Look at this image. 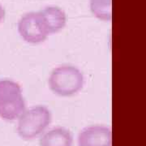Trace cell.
I'll use <instances>...</instances> for the list:
<instances>
[{
    "instance_id": "obj_3",
    "label": "cell",
    "mask_w": 146,
    "mask_h": 146,
    "mask_svg": "<svg viewBox=\"0 0 146 146\" xmlns=\"http://www.w3.org/2000/svg\"><path fill=\"white\" fill-rule=\"evenodd\" d=\"M18 32L25 42L31 44L43 42L48 36L38 12H29L22 16L18 22Z\"/></svg>"
},
{
    "instance_id": "obj_4",
    "label": "cell",
    "mask_w": 146,
    "mask_h": 146,
    "mask_svg": "<svg viewBox=\"0 0 146 146\" xmlns=\"http://www.w3.org/2000/svg\"><path fill=\"white\" fill-rule=\"evenodd\" d=\"M79 146H112V134L108 127L94 125L84 128L78 136Z\"/></svg>"
},
{
    "instance_id": "obj_5",
    "label": "cell",
    "mask_w": 146,
    "mask_h": 146,
    "mask_svg": "<svg viewBox=\"0 0 146 146\" xmlns=\"http://www.w3.org/2000/svg\"><path fill=\"white\" fill-rule=\"evenodd\" d=\"M38 15L48 35L56 33L66 25V14L58 7H46L43 10L38 11Z\"/></svg>"
},
{
    "instance_id": "obj_1",
    "label": "cell",
    "mask_w": 146,
    "mask_h": 146,
    "mask_svg": "<svg viewBox=\"0 0 146 146\" xmlns=\"http://www.w3.org/2000/svg\"><path fill=\"white\" fill-rule=\"evenodd\" d=\"M84 79L77 68L62 65L54 68L49 78V86L54 94L61 97H70L79 93L84 86Z\"/></svg>"
},
{
    "instance_id": "obj_6",
    "label": "cell",
    "mask_w": 146,
    "mask_h": 146,
    "mask_svg": "<svg viewBox=\"0 0 146 146\" xmlns=\"http://www.w3.org/2000/svg\"><path fill=\"white\" fill-rule=\"evenodd\" d=\"M73 137L70 131L58 127L45 133L40 140L41 146H72Z\"/></svg>"
},
{
    "instance_id": "obj_2",
    "label": "cell",
    "mask_w": 146,
    "mask_h": 146,
    "mask_svg": "<svg viewBox=\"0 0 146 146\" xmlns=\"http://www.w3.org/2000/svg\"><path fill=\"white\" fill-rule=\"evenodd\" d=\"M17 133L21 139L29 141L40 136L50 124L52 115L44 106H36L25 110L18 118Z\"/></svg>"
},
{
    "instance_id": "obj_8",
    "label": "cell",
    "mask_w": 146,
    "mask_h": 146,
    "mask_svg": "<svg viewBox=\"0 0 146 146\" xmlns=\"http://www.w3.org/2000/svg\"><path fill=\"white\" fill-rule=\"evenodd\" d=\"M25 110L24 98L9 104L0 106V118L6 121H13L18 119Z\"/></svg>"
},
{
    "instance_id": "obj_10",
    "label": "cell",
    "mask_w": 146,
    "mask_h": 146,
    "mask_svg": "<svg viewBox=\"0 0 146 146\" xmlns=\"http://www.w3.org/2000/svg\"><path fill=\"white\" fill-rule=\"evenodd\" d=\"M5 10H4V8L3 7V6L0 4V23L1 22H3V21L4 20V18H5Z\"/></svg>"
},
{
    "instance_id": "obj_7",
    "label": "cell",
    "mask_w": 146,
    "mask_h": 146,
    "mask_svg": "<svg viewBox=\"0 0 146 146\" xmlns=\"http://www.w3.org/2000/svg\"><path fill=\"white\" fill-rule=\"evenodd\" d=\"M23 98L21 86L11 80H0V106L16 102Z\"/></svg>"
},
{
    "instance_id": "obj_9",
    "label": "cell",
    "mask_w": 146,
    "mask_h": 146,
    "mask_svg": "<svg viewBox=\"0 0 146 146\" xmlns=\"http://www.w3.org/2000/svg\"><path fill=\"white\" fill-rule=\"evenodd\" d=\"M90 9L94 16L101 21H111L112 0H90Z\"/></svg>"
}]
</instances>
